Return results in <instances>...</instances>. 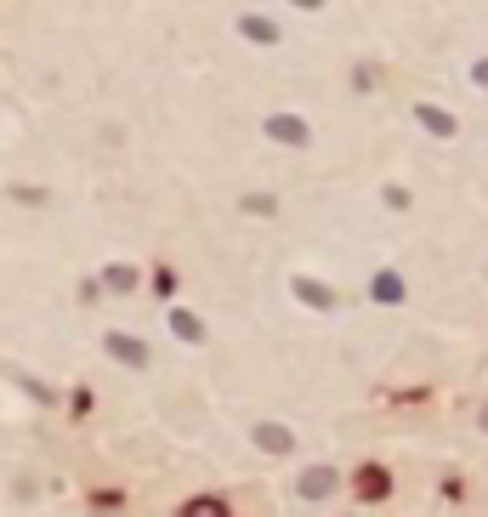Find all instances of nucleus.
<instances>
[{"label": "nucleus", "instance_id": "f257e3e1", "mask_svg": "<svg viewBox=\"0 0 488 517\" xmlns=\"http://www.w3.org/2000/svg\"><path fill=\"white\" fill-rule=\"evenodd\" d=\"M341 489V472H335L330 461H318V466H301V478H296V495L307 500V506H324V500Z\"/></svg>", "mask_w": 488, "mask_h": 517}, {"label": "nucleus", "instance_id": "f03ea898", "mask_svg": "<svg viewBox=\"0 0 488 517\" xmlns=\"http://www.w3.org/2000/svg\"><path fill=\"white\" fill-rule=\"evenodd\" d=\"M103 347H108V358H114V364H125V370H148V364H154L148 341H142V336H125V330H108Z\"/></svg>", "mask_w": 488, "mask_h": 517}, {"label": "nucleus", "instance_id": "7ed1b4c3", "mask_svg": "<svg viewBox=\"0 0 488 517\" xmlns=\"http://www.w3.org/2000/svg\"><path fill=\"white\" fill-rule=\"evenodd\" d=\"M267 143H284V148H307L313 143V125L301 120V114H267Z\"/></svg>", "mask_w": 488, "mask_h": 517}, {"label": "nucleus", "instance_id": "20e7f679", "mask_svg": "<svg viewBox=\"0 0 488 517\" xmlns=\"http://www.w3.org/2000/svg\"><path fill=\"white\" fill-rule=\"evenodd\" d=\"M250 444L262 449V455H296V432L284 427V421H256V427H250Z\"/></svg>", "mask_w": 488, "mask_h": 517}, {"label": "nucleus", "instance_id": "39448f33", "mask_svg": "<svg viewBox=\"0 0 488 517\" xmlns=\"http://www.w3.org/2000/svg\"><path fill=\"white\" fill-rule=\"evenodd\" d=\"M290 290H296V302H307L313 313H330V307H335V290L324 285V279H307V273H296V279H290Z\"/></svg>", "mask_w": 488, "mask_h": 517}, {"label": "nucleus", "instance_id": "423d86ee", "mask_svg": "<svg viewBox=\"0 0 488 517\" xmlns=\"http://www.w3.org/2000/svg\"><path fill=\"white\" fill-rule=\"evenodd\" d=\"M415 120H420L426 137H454V131H460V120H454L449 108H437V103H415Z\"/></svg>", "mask_w": 488, "mask_h": 517}, {"label": "nucleus", "instance_id": "0eeeda50", "mask_svg": "<svg viewBox=\"0 0 488 517\" xmlns=\"http://www.w3.org/2000/svg\"><path fill=\"white\" fill-rule=\"evenodd\" d=\"M239 35L250 40V46H279V23H273V18H256V12H244V18H239Z\"/></svg>", "mask_w": 488, "mask_h": 517}, {"label": "nucleus", "instance_id": "6e6552de", "mask_svg": "<svg viewBox=\"0 0 488 517\" xmlns=\"http://www.w3.org/2000/svg\"><path fill=\"white\" fill-rule=\"evenodd\" d=\"M165 319H171V336H176V341H188V347H199V341H205V324H199V313H188V307H171Z\"/></svg>", "mask_w": 488, "mask_h": 517}, {"label": "nucleus", "instance_id": "1a4fd4ad", "mask_svg": "<svg viewBox=\"0 0 488 517\" xmlns=\"http://www.w3.org/2000/svg\"><path fill=\"white\" fill-rule=\"evenodd\" d=\"M369 290H375V302H386V307L403 302V273H392V268L375 273V285H369Z\"/></svg>", "mask_w": 488, "mask_h": 517}, {"label": "nucleus", "instance_id": "9d476101", "mask_svg": "<svg viewBox=\"0 0 488 517\" xmlns=\"http://www.w3.org/2000/svg\"><path fill=\"white\" fill-rule=\"evenodd\" d=\"M103 290H114V296H125V290H137V268H125V262L103 268Z\"/></svg>", "mask_w": 488, "mask_h": 517}, {"label": "nucleus", "instance_id": "9b49d317", "mask_svg": "<svg viewBox=\"0 0 488 517\" xmlns=\"http://www.w3.org/2000/svg\"><path fill=\"white\" fill-rule=\"evenodd\" d=\"M358 495H364V500L386 495V472H381V466H364V472H358Z\"/></svg>", "mask_w": 488, "mask_h": 517}, {"label": "nucleus", "instance_id": "f8f14e48", "mask_svg": "<svg viewBox=\"0 0 488 517\" xmlns=\"http://www.w3.org/2000/svg\"><path fill=\"white\" fill-rule=\"evenodd\" d=\"M182 517H227V506L216 495H193L188 506H182Z\"/></svg>", "mask_w": 488, "mask_h": 517}, {"label": "nucleus", "instance_id": "ddd939ff", "mask_svg": "<svg viewBox=\"0 0 488 517\" xmlns=\"http://www.w3.org/2000/svg\"><path fill=\"white\" fill-rule=\"evenodd\" d=\"M244 211H250V216H273V211H279V199H273V194H244Z\"/></svg>", "mask_w": 488, "mask_h": 517}, {"label": "nucleus", "instance_id": "4468645a", "mask_svg": "<svg viewBox=\"0 0 488 517\" xmlns=\"http://www.w3.org/2000/svg\"><path fill=\"white\" fill-rule=\"evenodd\" d=\"M471 80H477V86L488 91V57H477V63H471Z\"/></svg>", "mask_w": 488, "mask_h": 517}, {"label": "nucleus", "instance_id": "2eb2a0df", "mask_svg": "<svg viewBox=\"0 0 488 517\" xmlns=\"http://www.w3.org/2000/svg\"><path fill=\"white\" fill-rule=\"evenodd\" d=\"M477 432H483V438H488V398H483V404H477Z\"/></svg>", "mask_w": 488, "mask_h": 517}, {"label": "nucleus", "instance_id": "dca6fc26", "mask_svg": "<svg viewBox=\"0 0 488 517\" xmlns=\"http://www.w3.org/2000/svg\"><path fill=\"white\" fill-rule=\"evenodd\" d=\"M290 6H301V12H318V6H324V0H290Z\"/></svg>", "mask_w": 488, "mask_h": 517}, {"label": "nucleus", "instance_id": "f3484780", "mask_svg": "<svg viewBox=\"0 0 488 517\" xmlns=\"http://www.w3.org/2000/svg\"><path fill=\"white\" fill-rule=\"evenodd\" d=\"M91 517H114V512H91Z\"/></svg>", "mask_w": 488, "mask_h": 517}]
</instances>
